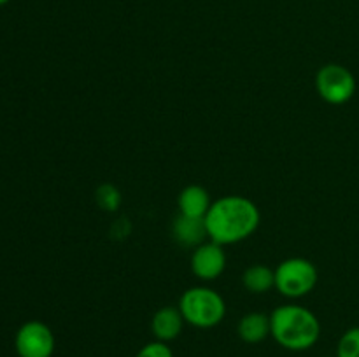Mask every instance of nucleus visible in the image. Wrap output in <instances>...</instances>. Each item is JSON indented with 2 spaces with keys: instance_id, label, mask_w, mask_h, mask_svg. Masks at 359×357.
I'll use <instances>...</instances> for the list:
<instances>
[{
  "instance_id": "9d476101",
  "label": "nucleus",
  "mask_w": 359,
  "mask_h": 357,
  "mask_svg": "<svg viewBox=\"0 0 359 357\" xmlns=\"http://www.w3.org/2000/svg\"><path fill=\"white\" fill-rule=\"evenodd\" d=\"M210 205H212V200H210L209 191L198 184L186 186L177 196L179 214H182V216L205 219Z\"/></svg>"
},
{
  "instance_id": "ddd939ff",
  "label": "nucleus",
  "mask_w": 359,
  "mask_h": 357,
  "mask_svg": "<svg viewBox=\"0 0 359 357\" xmlns=\"http://www.w3.org/2000/svg\"><path fill=\"white\" fill-rule=\"evenodd\" d=\"M95 200H97L98 206L102 210H105V212H116L121 206L123 196L121 191L114 184H102L95 191Z\"/></svg>"
},
{
  "instance_id": "2eb2a0df",
  "label": "nucleus",
  "mask_w": 359,
  "mask_h": 357,
  "mask_svg": "<svg viewBox=\"0 0 359 357\" xmlns=\"http://www.w3.org/2000/svg\"><path fill=\"white\" fill-rule=\"evenodd\" d=\"M135 357H174V352H172V349L168 346V343L153 340V342L146 343V345L137 352Z\"/></svg>"
},
{
  "instance_id": "4468645a",
  "label": "nucleus",
  "mask_w": 359,
  "mask_h": 357,
  "mask_svg": "<svg viewBox=\"0 0 359 357\" xmlns=\"http://www.w3.org/2000/svg\"><path fill=\"white\" fill-rule=\"evenodd\" d=\"M337 357H359V326L351 328L340 336Z\"/></svg>"
},
{
  "instance_id": "9b49d317",
  "label": "nucleus",
  "mask_w": 359,
  "mask_h": 357,
  "mask_svg": "<svg viewBox=\"0 0 359 357\" xmlns=\"http://www.w3.org/2000/svg\"><path fill=\"white\" fill-rule=\"evenodd\" d=\"M237 332L244 343L249 345L262 343L270 336V315L262 312H249L238 321Z\"/></svg>"
},
{
  "instance_id": "423d86ee",
  "label": "nucleus",
  "mask_w": 359,
  "mask_h": 357,
  "mask_svg": "<svg viewBox=\"0 0 359 357\" xmlns=\"http://www.w3.org/2000/svg\"><path fill=\"white\" fill-rule=\"evenodd\" d=\"M14 349L20 357H53L56 349L55 332L41 321H28L14 336Z\"/></svg>"
},
{
  "instance_id": "7ed1b4c3",
  "label": "nucleus",
  "mask_w": 359,
  "mask_h": 357,
  "mask_svg": "<svg viewBox=\"0 0 359 357\" xmlns=\"http://www.w3.org/2000/svg\"><path fill=\"white\" fill-rule=\"evenodd\" d=\"M179 310L186 324L198 329H210L221 324L226 315V303L217 290L205 286L189 287L179 300Z\"/></svg>"
},
{
  "instance_id": "dca6fc26",
  "label": "nucleus",
  "mask_w": 359,
  "mask_h": 357,
  "mask_svg": "<svg viewBox=\"0 0 359 357\" xmlns=\"http://www.w3.org/2000/svg\"><path fill=\"white\" fill-rule=\"evenodd\" d=\"M7 2H11V0H0V6H4V4H7Z\"/></svg>"
},
{
  "instance_id": "f03ea898",
  "label": "nucleus",
  "mask_w": 359,
  "mask_h": 357,
  "mask_svg": "<svg viewBox=\"0 0 359 357\" xmlns=\"http://www.w3.org/2000/svg\"><path fill=\"white\" fill-rule=\"evenodd\" d=\"M270 336L283 349L304 352L321 338V322L302 304H283L270 314Z\"/></svg>"
},
{
  "instance_id": "f257e3e1",
  "label": "nucleus",
  "mask_w": 359,
  "mask_h": 357,
  "mask_svg": "<svg viewBox=\"0 0 359 357\" xmlns=\"http://www.w3.org/2000/svg\"><path fill=\"white\" fill-rule=\"evenodd\" d=\"M258 205L245 196L230 195L216 200L205 216L209 240L224 245L238 244L251 237L259 226Z\"/></svg>"
},
{
  "instance_id": "f3484780",
  "label": "nucleus",
  "mask_w": 359,
  "mask_h": 357,
  "mask_svg": "<svg viewBox=\"0 0 359 357\" xmlns=\"http://www.w3.org/2000/svg\"><path fill=\"white\" fill-rule=\"evenodd\" d=\"M326 357H332V356H326ZM337 357V356H335Z\"/></svg>"
},
{
  "instance_id": "f8f14e48",
  "label": "nucleus",
  "mask_w": 359,
  "mask_h": 357,
  "mask_svg": "<svg viewBox=\"0 0 359 357\" xmlns=\"http://www.w3.org/2000/svg\"><path fill=\"white\" fill-rule=\"evenodd\" d=\"M242 284L252 294H265L276 287V272L269 266H249L242 275Z\"/></svg>"
},
{
  "instance_id": "0eeeda50",
  "label": "nucleus",
  "mask_w": 359,
  "mask_h": 357,
  "mask_svg": "<svg viewBox=\"0 0 359 357\" xmlns=\"http://www.w3.org/2000/svg\"><path fill=\"white\" fill-rule=\"evenodd\" d=\"M226 268V252L217 241H203L195 247L191 254V272L203 282H210L221 276Z\"/></svg>"
},
{
  "instance_id": "1a4fd4ad",
  "label": "nucleus",
  "mask_w": 359,
  "mask_h": 357,
  "mask_svg": "<svg viewBox=\"0 0 359 357\" xmlns=\"http://www.w3.org/2000/svg\"><path fill=\"white\" fill-rule=\"evenodd\" d=\"M172 237L177 244L184 245V247H198L200 244L207 241V238H209L205 219L179 214L174 223H172Z\"/></svg>"
},
{
  "instance_id": "39448f33",
  "label": "nucleus",
  "mask_w": 359,
  "mask_h": 357,
  "mask_svg": "<svg viewBox=\"0 0 359 357\" xmlns=\"http://www.w3.org/2000/svg\"><path fill=\"white\" fill-rule=\"evenodd\" d=\"M316 91L330 105H344L356 93V77L347 66L328 63L316 74Z\"/></svg>"
},
{
  "instance_id": "6e6552de",
  "label": "nucleus",
  "mask_w": 359,
  "mask_h": 357,
  "mask_svg": "<svg viewBox=\"0 0 359 357\" xmlns=\"http://www.w3.org/2000/svg\"><path fill=\"white\" fill-rule=\"evenodd\" d=\"M184 324V317H182L179 307H163L153 315L151 331H153L154 340L170 343L181 336Z\"/></svg>"
},
{
  "instance_id": "20e7f679",
  "label": "nucleus",
  "mask_w": 359,
  "mask_h": 357,
  "mask_svg": "<svg viewBox=\"0 0 359 357\" xmlns=\"http://www.w3.org/2000/svg\"><path fill=\"white\" fill-rule=\"evenodd\" d=\"M276 289L286 298H304L318 286V268L305 258H290L276 270Z\"/></svg>"
}]
</instances>
